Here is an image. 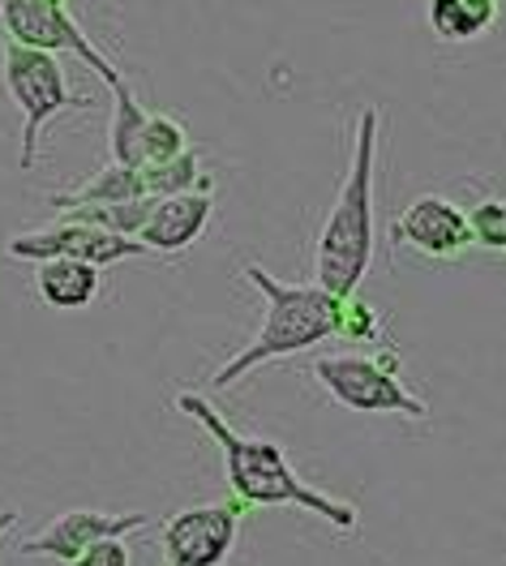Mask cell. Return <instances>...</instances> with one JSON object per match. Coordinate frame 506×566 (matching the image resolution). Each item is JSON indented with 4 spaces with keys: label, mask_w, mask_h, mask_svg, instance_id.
Here are the masks:
<instances>
[{
    "label": "cell",
    "mask_w": 506,
    "mask_h": 566,
    "mask_svg": "<svg viewBox=\"0 0 506 566\" xmlns=\"http://www.w3.org/2000/svg\"><path fill=\"white\" fill-rule=\"evenodd\" d=\"M211 214H215V198H211L207 189H189V193L159 198L150 219H146V228L138 232V241H143L150 253H168V258H172V253H185V249L207 232Z\"/></svg>",
    "instance_id": "cell-11"
},
{
    "label": "cell",
    "mask_w": 506,
    "mask_h": 566,
    "mask_svg": "<svg viewBox=\"0 0 506 566\" xmlns=\"http://www.w3.org/2000/svg\"><path fill=\"white\" fill-rule=\"evenodd\" d=\"M503 13V0H430L425 22L442 43H472L489 35Z\"/></svg>",
    "instance_id": "cell-13"
},
{
    "label": "cell",
    "mask_w": 506,
    "mask_h": 566,
    "mask_svg": "<svg viewBox=\"0 0 506 566\" xmlns=\"http://www.w3.org/2000/svg\"><path fill=\"white\" fill-rule=\"evenodd\" d=\"M378 138H382V112L373 104L361 107L352 159L339 180V193L326 211L314 245V283H323L335 296H357L365 271L373 262V189H378Z\"/></svg>",
    "instance_id": "cell-2"
},
{
    "label": "cell",
    "mask_w": 506,
    "mask_h": 566,
    "mask_svg": "<svg viewBox=\"0 0 506 566\" xmlns=\"http://www.w3.org/2000/svg\"><path fill=\"white\" fill-rule=\"evenodd\" d=\"M18 520H22V515H18V511H13V506H9V511H0V536H4V532L13 528V524H18Z\"/></svg>",
    "instance_id": "cell-21"
},
{
    "label": "cell",
    "mask_w": 506,
    "mask_h": 566,
    "mask_svg": "<svg viewBox=\"0 0 506 566\" xmlns=\"http://www.w3.org/2000/svg\"><path fill=\"white\" fill-rule=\"evenodd\" d=\"M189 150V134H185L181 120L172 116H150L143 134V164H164V159H177Z\"/></svg>",
    "instance_id": "cell-17"
},
{
    "label": "cell",
    "mask_w": 506,
    "mask_h": 566,
    "mask_svg": "<svg viewBox=\"0 0 506 566\" xmlns=\"http://www.w3.org/2000/svg\"><path fill=\"white\" fill-rule=\"evenodd\" d=\"M150 249L138 237H120V232H104V228H91V223H73V219H56L52 228H39V232H18L4 241V258L13 262H48V258H82V262H95V266H116V262H129V258H143Z\"/></svg>",
    "instance_id": "cell-7"
},
{
    "label": "cell",
    "mask_w": 506,
    "mask_h": 566,
    "mask_svg": "<svg viewBox=\"0 0 506 566\" xmlns=\"http://www.w3.org/2000/svg\"><path fill=\"white\" fill-rule=\"evenodd\" d=\"M0 27H4V39L22 43V48L82 61L91 73H99L108 86L125 82L116 61L104 48H95V39L86 35L82 22L70 13V0H0Z\"/></svg>",
    "instance_id": "cell-6"
},
{
    "label": "cell",
    "mask_w": 506,
    "mask_h": 566,
    "mask_svg": "<svg viewBox=\"0 0 506 566\" xmlns=\"http://www.w3.org/2000/svg\"><path fill=\"white\" fill-rule=\"evenodd\" d=\"M150 524V515L143 511H129V515H108V511H65L56 515L43 532H35L31 541L18 545V554L27 558H52V563L70 566L82 549H91L95 541H108V536H129Z\"/></svg>",
    "instance_id": "cell-10"
},
{
    "label": "cell",
    "mask_w": 506,
    "mask_h": 566,
    "mask_svg": "<svg viewBox=\"0 0 506 566\" xmlns=\"http://www.w3.org/2000/svg\"><path fill=\"white\" fill-rule=\"evenodd\" d=\"M70 566H129V545H125V536L95 541V545H91V549H82Z\"/></svg>",
    "instance_id": "cell-20"
},
{
    "label": "cell",
    "mask_w": 506,
    "mask_h": 566,
    "mask_svg": "<svg viewBox=\"0 0 506 566\" xmlns=\"http://www.w3.org/2000/svg\"><path fill=\"white\" fill-rule=\"evenodd\" d=\"M143 185H146V193H155V198H172V193H189V189H207V193H211V189H215V177L202 172V159H198V150L189 146L177 159L143 164Z\"/></svg>",
    "instance_id": "cell-16"
},
{
    "label": "cell",
    "mask_w": 506,
    "mask_h": 566,
    "mask_svg": "<svg viewBox=\"0 0 506 566\" xmlns=\"http://www.w3.org/2000/svg\"><path fill=\"white\" fill-rule=\"evenodd\" d=\"M245 280L262 292L266 301V314L262 326L241 353L232 356L228 365H219L211 387L232 390L241 378H250L257 365H271V360H284L296 356L314 344L326 339H339V322H344V296L326 292L323 283H284L275 280L271 271H262L257 262H245Z\"/></svg>",
    "instance_id": "cell-3"
},
{
    "label": "cell",
    "mask_w": 506,
    "mask_h": 566,
    "mask_svg": "<svg viewBox=\"0 0 506 566\" xmlns=\"http://www.w3.org/2000/svg\"><path fill=\"white\" fill-rule=\"evenodd\" d=\"M318 387L344 403L348 412H369V417H408V421H430V403L403 387L399 378V353L378 348L373 356L361 353H330L314 360Z\"/></svg>",
    "instance_id": "cell-5"
},
{
    "label": "cell",
    "mask_w": 506,
    "mask_h": 566,
    "mask_svg": "<svg viewBox=\"0 0 506 566\" xmlns=\"http://www.w3.org/2000/svg\"><path fill=\"white\" fill-rule=\"evenodd\" d=\"M0 73H4L9 99L22 112L18 168H22V172H35L43 125L56 120V116H65V112H91V107H99V104H95L91 95H73L61 56L22 48V43H13V39H4V48H0Z\"/></svg>",
    "instance_id": "cell-4"
},
{
    "label": "cell",
    "mask_w": 506,
    "mask_h": 566,
    "mask_svg": "<svg viewBox=\"0 0 506 566\" xmlns=\"http://www.w3.org/2000/svg\"><path fill=\"white\" fill-rule=\"evenodd\" d=\"M468 232L476 249L506 253V202L503 198H485V202L468 207Z\"/></svg>",
    "instance_id": "cell-18"
},
{
    "label": "cell",
    "mask_w": 506,
    "mask_h": 566,
    "mask_svg": "<svg viewBox=\"0 0 506 566\" xmlns=\"http://www.w3.org/2000/svg\"><path fill=\"white\" fill-rule=\"evenodd\" d=\"M35 287L52 310H86L104 292V266L82 258H48L35 266Z\"/></svg>",
    "instance_id": "cell-12"
},
{
    "label": "cell",
    "mask_w": 506,
    "mask_h": 566,
    "mask_svg": "<svg viewBox=\"0 0 506 566\" xmlns=\"http://www.w3.org/2000/svg\"><path fill=\"white\" fill-rule=\"evenodd\" d=\"M391 241H396V249H412L421 258L451 262L472 245L468 211L442 193H421L391 223Z\"/></svg>",
    "instance_id": "cell-9"
},
{
    "label": "cell",
    "mask_w": 506,
    "mask_h": 566,
    "mask_svg": "<svg viewBox=\"0 0 506 566\" xmlns=\"http://www.w3.org/2000/svg\"><path fill=\"white\" fill-rule=\"evenodd\" d=\"M177 408H181L185 417H193V421L215 438V447L223 451L228 490H232V497H236L245 511H250V506H301V511L318 515L330 528L357 532L361 511H357L352 502H344V497H330V494H323V490H314V485H305V481L296 476V468L288 463L280 442H271V438H250V433L232 429V424L215 412V403H207V399L193 395V390L177 395Z\"/></svg>",
    "instance_id": "cell-1"
},
{
    "label": "cell",
    "mask_w": 506,
    "mask_h": 566,
    "mask_svg": "<svg viewBox=\"0 0 506 566\" xmlns=\"http://www.w3.org/2000/svg\"><path fill=\"white\" fill-rule=\"evenodd\" d=\"M143 168H125V164H108L99 168L95 177H86L70 193H52L48 207L52 211H73V207H108V202H129V198H143Z\"/></svg>",
    "instance_id": "cell-14"
},
{
    "label": "cell",
    "mask_w": 506,
    "mask_h": 566,
    "mask_svg": "<svg viewBox=\"0 0 506 566\" xmlns=\"http://www.w3.org/2000/svg\"><path fill=\"white\" fill-rule=\"evenodd\" d=\"M245 506L232 502H202V506H185L164 524V566H223L236 532H241Z\"/></svg>",
    "instance_id": "cell-8"
},
{
    "label": "cell",
    "mask_w": 506,
    "mask_h": 566,
    "mask_svg": "<svg viewBox=\"0 0 506 566\" xmlns=\"http://www.w3.org/2000/svg\"><path fill=\"white\" fill-rule=\"evenodd\" d=\"M112 91V125H108V155L112 164H125V168H143V134H146V112L138 99H134V86L129 77L108 86Z\"/></svg>",
    "instance_id": "cell-15"
},
{
    "label": "cell",
    "mask_w": 506,
    "mask_h": 566,
    "mask_svg": "<svg viewBox=\"0 0 506 566\" xmlns=\"http://www.w3.org/2000/svg\"><path fill=\"white\" fill-rule=\"evenodd\" d=\"M339 339H352V344H387V339H382L378 310L348 296V301H344V322H339Z\"/></svg>",
    "instance_id": "cell-19"
}]
</instances>
